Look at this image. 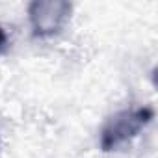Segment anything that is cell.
<instances>
[{
    "label": "cell",
    "instance_id": "1",
    "mask_svg": "<svg viewBox=\"0 0 158 158\" xmlns=\"http://www.w3.org/2000/svg\"><path fill=\"white\" fill-rule=\"evenodd\" d=\"M152 117H154V110L151 106L117 112L104 123L101 130V149L104 152H110L127 145L152 121Z\"/></svg>",
    "mask_w": 158,
    "mask_h": 158
},
{
    "label": "cell",
    "instance_id": "2",
    "mask_svg": "<svg viewBox=\"0 0 158 158\" xmlns=\"http://www.w3.org/2000/svg\"><path fill=\"white\" fill-rule=\"evenodd\" d=\"M73 4L67 0H34L28 6V21L35 37L56 35L69 21Z\"/></svg>",
    "mask_w": 158,
    "mask_h": 158
},
{
    "label": "cell",
    "instance_id": "3",
    "mask_svg": "<svg viewBox=\"0 0 158 158\" xmlns=\"http://www.w3.org/2000/svg\"><path fill=\"white\" fill-rule=\"evenodd\" d=\"M6 45H8V35H6L4 28L0 26V54H2V50L6 48Z\"/></svg>",
    "mask_w": 158,
    "mask_h": 158
}]
</instances>
